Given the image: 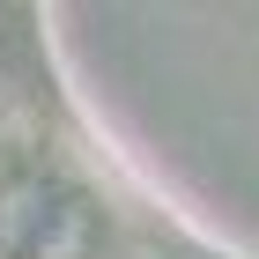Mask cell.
Instances as JSON below:
<instances>
[]
</instances>
